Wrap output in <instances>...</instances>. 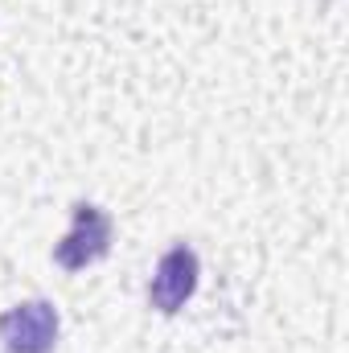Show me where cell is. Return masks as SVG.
I'll use <instances>...</instances> for the list:
<instances>
[{
  "mask_svg": "<svg viewBox=\"0 0 349 353\" xmlns=\"http://www.w3.org/2000/svg\"><path fill=\"white\" fill-rule=\"evenodd\" d=\"M0 341L4 353H54L58 341V312L46 300L17 304L0 316Z\"/></svg>",
  "mask_w": 349,
  "mask_h": 353,
  "instance_id": "6da1fadb",
  "label": "cell"
},
{
  "mask_svg": "<svg viewBox=\"0 0 349 353\" xmlns=\"http://www.w3.org/2000/svg\"><path fill=\"white\" fill-rule=\"evenodd\" d=\"M107 243H111V218L99 205H74V230L58 243L54 259L66 271H79L99 255H107Z\"/></svg>",
  "mask_w": 349,
  "mask_h": 353,
  "instance_id": "7a4b0ae2",
  "label": "cell"
},
{
  "mask_svg": "<svg viewBox=\"0 0 349 353\" xmlns=\"http://www.w3.org/2000/svg\"><path fill=\"white\" fill-rule=\"evenodd\" d=\"M197 288V255L189 247H173L152 275V288H148V300L157 312H177Z\"/></svg>",
  "mask_w": 349,
  "mask_h": 353,
  "instance_id": "3957f363",
  "label": "cell"
}]
</instances>
